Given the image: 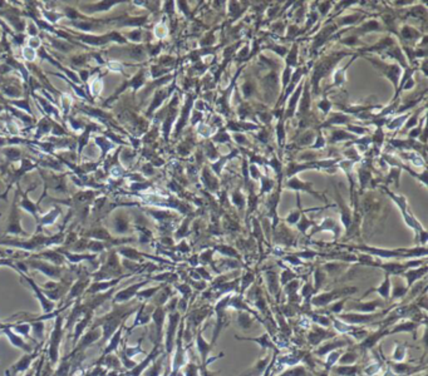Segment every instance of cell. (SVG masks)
I'll return each instance as SVG.
<instances>
[{
	"label": "cell",
	"instance_id": "obj_28",
	"mask_svg": "<svg viewBox=\"0 0 428 376\" xmlns=\"http://www.w3.org/2000/svg\"><path fill=\"white\" fill-rule=\"evenodd\" d=\"M266 280H267V286H269V291L273 296H276L278 294V276L274 271H270L266 273Z\"/></svg>",
	"mask_w": 428,
	"mask_h": 376
},
{
	"label": "cell",
	"instance_id": "obj_30",
	"mask_svg": "<svg viewBox=\"0 0 428 376\" xmlns=\"http://www.w3.org/2000/svg\"><path fill=\"white\" fill-rule=\"evenodd\" d=\"M163 356L159 358V361H155L153 366H151L148 370H147L146 376H160L162 370V361H163Z\"/></svg>",
	"mask_w": 428,
	"mask_h": 376
},
{
	"label": "cell",
	"instance_id": "obj_2",
	"mask_svg": "<svg viewBox=\"0 0 428 376\" xmlns=\"http://www.w3.org/2000/svg\"><path fill=\"white\" fill-rule=\"evenodd\" d=\"M231 299V295H226L224 296L221 300L217 301V303L215 305L214 310L216 312V325L214 327V332H212V340L210 344L214 346L216 344L217 338L220 336L221 331H223L224 327H226L229 325L230 322V319L227 316V312H226V309H227V305H229V301Z\"/></svg>",
	"mask_w": 428,
	"mask_h": 376
},
{
	"label": "cell",
	"instance_id": "obj_1",
	"mask_svg": "<svg viewBox=\"0 0 428 376\" xmlns=\"http://www.w3.org/2000/svg\"><path fill=\"white\" fill-rule=\"evenodd\" d=\"M389 310L386 309L383 311L373 312V314H358V312H343V314L337 315L339 320L349 323V325H354V326H364V325H373L377 321H381L386 315L389 314Z\"/></svg>",
	"mask_w": 428,
	"mask_h": 376
},
{
	"label": "cell",
	"instance_id": "obj_15",
	"mask_svg": "<svg viewBox=\"0 0 428 376\" xmlns=\"http://www.w3.org/2000/svg\"><path fill=\"white\" fill-rule=\"evenodd\" d=\"M274 353V351H273ZM273 356V355H271ZM271 356L270 355H265L264 357H261V358H259L258 361L255 362V364L252 365L251 367H250L249 370H246L245 371V373L243 374V375H240V376H261L263 375V374L265 373V370H266V367H267V365H269V362H270V360H271Z\"/></svg>",
	"mask_w": 428,
	"mask_h": 376
},
{
	"label": "cell",
	"instance_id": "obj_7",
	"mask_svg": "<svg viewBox=\"0 0 428 376\" xmlns=\"http://www.w3.org/2000/svg\"><path fill=\"white\" fill-rule=\"evenodd\" d=\"M180 320H181V314L177 310L170 312V315H168V327L167 332H166V351H167V354H171L175 341H176L175 338H176L177 326H179Z\"/></svg>",
	"mask_w": 428,
	"mask_h": 376
},
{
	"label": "cell",
	"instance_id": "obj_25",
	"mask_svg": "<svg viewBox=\"0 0 428 376\" xmlns=\"http://www.w3.org/2000/svg\"><path fill=\"white\" fill-rule=\"evenodd\" d=\"M357 361H358V353L355 351L354 349H350V350H348L346 353H344L340 355V357H339V360H338L337 364L346 366V365H355L357 364Z\"/></svg>",
	"mask_w": 428,
	"mask_h": 376
},
{
	"label": "cell",
	"instance_id": "obj_11",
	"mask_svg": "<svg viewBox=\"0 0 428 376\" xmlns=\"http://www.w3.org/2000/svg\"><path fill=\"white\" fill-rule=\"evenodd\" d=\"M388 369L396 376H410L419 373L421 370H426L425 366H413V365L406 364V362H393L388 361Z\"/></svg>",
	"mask_w": 428,
	"mask_h": 376
},
{
	"label": "cell",
	"instance_id": "obj_27",
	"mask_svg": "<svg viewBox=\"0 0 428 376\" xmlns=\"http://www.w3.org/2000/svg\"><path fill=\"white\" fill-rule=\"evenodd\" d=\"M342 354H343V351L339 349V350H334V351H331V353H329L328 355H326L328 357H326V364H324V367H326V373H329L331 367L337 364Z\"/></svg>",
	"mask_w": 428,
	"mask_h": 376
},
{
	"label": "cell",
	"instance_id": "obj_17",
	"mask_svg": "<svg viewBox=\"0 0 428 376\" xmlns=\"http://www.w3.org/2000/svg\"><path fill=\"white\" fill-rule=\"evenodd\" d=\"M370 292H377L379 296L382 297V300H384L386 302L388 301V299L390 297V275L388 272L384 273V281L382 282L381 285L377 288H372V290H368L366 294L363 295V297H366L367 295L370 294Z\"/></svg>",
	"mask_w": 428,
	"mask_h": 376
},
{
	"label": "cell",
	"instance_id": "obj_34",
	"mask_svg": "<svg viewBox=\"0 0 428 376\" xmlns=\"http://www.w3.org/2000/svg\"><path fill=\"white\" fill-rule=\"evenodd\" d=\"M208 365H200V376H217L219 371H211L207 369Z\"/></svg>",
	"mask_w": 428,
	"mask_h": 376
},
{
	"label": "cell",
	"instance_id": "obj_8",
	"mask_svg": "<svg viewBox=\"0 0 428 376\" xmlns=\"http://www.w3.org/2000/svg\"><path fill=\"white\" fill-rule=\"evenodd\" d=\"M62 318H57L56 326L53 332L50 334V345H49V357L52 360V364H56L58 361L59 355V344L62 340Z\"/></svg>",
	"mask_w": 428,
	"mask_h": 376
},
{
	"label": "cell",
	"instance_id": "obj_37",
	"mask_svg": "<svg viewBox=\"0 0 428 376\" xmlns=\"http://www.w3.org/2000/svg\"><path fill=\"white\" fill-rule=\"evenodd\" d=\"M422 376H427V375H422Z\"/></svg>",
	"mask_w": 428,
	"mask_h": 376
},
{
	"label": "cell",
	"instance_id": "obj_21",
	"mask_svg": "<svg viewBox=\"0 0 428 376\" xmlns=\"http://www.w3.org/2000/svg\"><path fill=\"white\" fill-rule=\"evenodd\" d=\"M166 316V310L162 307H157L152 315V320L156 323V331H157V344L161 342L162 338V326H163V320Z\"/></svg>",
	"mask_w": 428,
	"mask_h": 376
},
{
	"label": "cell",
	"instance_id": "obj_33",
	"mask_svg": "<svg viewBox=\"0 0 428 376\" xmlns=\"http://www.w3.org/2000/svg\"><path fill=\"white\" fill-rule=\"evenodd\" d=\"M314 294H315V291H314L313 285H311V283H305L304 287H303L302 296L304 297V299H309V301H310L311 296H313Z\"/></svg>",
	"mask_w": 428,
	"mask_h": 376
},
{
	"label": "cell",
	"instance_id": "obj_5",
	"mask_svg": "<svg viewBox=\"0 0 428 376\" xmlns=\"http://www.w3.org/2000/svg\"><path fill=\"white\" fill-rule=\"evenodd\" d=\"M337 334L328 329H324V327L319 326V325H315V326L310 327V331L308 332L306 335V340H308V344L313 347L319 346L320 344H323L324 341L330 340V338H335Z\"/></svg>",
	"mask_w": 428,
	"mask_h": 376
},
{
	"label": "cell",
	"instance_id": "obj_19",
	"mask_svg": "<svg viewBox=\"0 0 428 376\" xmlns=\"http://www.w3.org/2000/svg\"><path fill=\"white\" fill-rule=\"evenodd\" d=\"M256 320L251 316V314L245 311H238V320H236V325L240 327L243 331H247V330L254 329L255 326Z\"/></svg>",
	"mask_w": 428,
	"mask_h": 376
},
{
	"label": "cell",
	"instance_id": "obj_16",
	"mask_svg": "<svg viewBox=\"0 0 428 376\" xmlns=\"http://www.w3.org/2000/svg\"><path fill=\"white\" fill-rule=\"evenodd\" d=\"M14 326L15 325H13V326L4 327V329L1 330V334H4V335L8 336L9 341L12 342L13 345H14V346L19 347V349H23L24 351H27V353H33V347L30 346V345H28L27 342H25V341H24L23 338H20V336L15 335L14 332L12 331V329H10V327H14Z\"/></svg>",
	"mask_w": 428,
	"mask_h": 376
},
{
	"label": "cell",
	"instance_id": "obj_13",
	"mask_svg": "<svg viewBox=\"0 0 428 376\" xmlns=\"http://www.w3.org/2000/svg\"><path fill=\"white\" fill-rule=\"evenodd\" d=\"M419 325H422V323H418V322H414V321L409 320V321H401L399 323H394L392 326L389 327V334L388 335H394V334H398V332H412L413 334V338H417L416 332L418 330ZM425 326V325H423Z\"/></svg>",
	"mask_w": 428,
	"mask_h": 376
},
{
	"label": "cell",
	"instance_id": "obj_10",
	"mask_svg": "<svg viewBox=\"0 0 428 376\" xmlns=\"http://www.w3.org/2000/svg\"><path fill=\"white\" fill-rule=\"evenodd\" d=\"M196 349L199 351V355L201 357V364L200 365H208L214 362L216 358L219 357H214L211 360H208V355L211 353V350L214 349L210 342L205 341V338H203V330H199V332H196Z\"/></svg>",
	"mask_w": 428,
	"mask_h": 376
},
{
	"label": "cell",
	"instance_id": "obj_26",
	"mask_svg": "<svg viewBox=\"0 0 428 376\" xmlns=\"http://www.w3.org/2000/svg\"><path fill=\"white\" fill-rule=\"evenodd\" d=\"M349 297H344L342 300L334 301L331 302L330 305H328V309L326 310V314L329 312V315H340L343 314V311L346 310V303L348 302Z\"/></svg>",
	"mask_w": 428,
	"mask_h": 376
},
{
	"label": "cell",
	"instance_id": "obj_6",
	"mask_svg": "<svg viewBox=\"0 0 428 376\" xmlns=\"http://www.w3.org/2000/svg\"><path fill=\"white\" fill-rule=\"evenodd\" d=\"M348 345H352V342L348 338H337V336H335V338H333V340H326L323 344H320L317 349L314 350V355L319 356V357H324V356H326L331 351L339 350L342 347L348 346Z\"/></svg>",
	"mask_w": 428,
	"mask_h": 376
},
{
	"label": "cell",
	"instance_id": "obj_9",
	"mask_svg": "<svg viewBox=\"0 0 428 376\" xmlns=\"http://www.w3.org/2000/svg\"><path fill=\"white\" fill-rule=\"evenodd\" d=\"M354 302H357V301L354 300ZM384 306H386L384 300H374L370 302L359 301L357 303H350L346 306V310H348V312H358V314H373V312H377V310L383 309Z\"/></svg>",
	"mask_w": 428,
	"mask_h": 376
},
{
	"label": "cell",
	"instance_id": "obj_14",
	"mask_svg": "<svg viewBox=\"0 0 428 376\" xmlns=\"http://www.w3.org/2000/svg\"><path fill=\"white\" fill-rule=\"evenodd\" d=\"M235 338H236V340H244V341L249 340V341H252V342H256V344L260 345V347L263 350L271 349L273 351H279L278 346H276L275 342L271 340V338H270V335L267 334V332H265L264 335H261L260 338H241V336L235 335Z\"/></svg>",
	"mask_w": 428,
	"mask_h": 376
},
{
	"label": "cell",
	"instance_id": "obj_36",
	"mask_svg": "<svg viewBox=\"0 0 428 376\" xmlns=\"http://www.w3.org/2000/svg\"><path fill=\"white\" fill-rule=\"evenodd\" d=\"M383 376H396V375H394V374H393L392 371L389 370V369H387V370H386V373H384Z\"/></svg>",
	"mask_w": 428,
	"mask_h": 376
},
{
	"label": "cell",
	"instance_id": "obj_4",
	"mask_svg": "<svg viewBox=\"0 0 428 376\" xmlns=\"http://www.w3.org/2000/svg\"><path fill=\"white\" fill-rule=\"evenodd\" d=\"M183 319L181 321V325H180V330H179V336L176 338V353H175V357L172 360V369H171V374L170 376H176L179 374L180 369L181 366L186 362V350L183 349Z\"/></svg>",
	"mask_w": 428,
	"mask_h": 376
},
{
	"label": "cell",
	"instance_id": "obj_12",
	"mask_svg": "<svg viewBox=\"0 0 428 376\" xmlns=\"http://www.w3.org/2000/svg\"><path fill=\"white\" fill-rule=\"evenodd\" d=\"M346 56V53L335 54V56H329V58L326 59V60H324V62L320 63L319 67L317 68V72H315V74H314V78H313L314 88L317 89L318 82H319L320 78H323V76L326 75V72H329L331 69V65H334L335 63H337L338 60H339V59L342 58V56Z\"/></svg>",
	"mask_w": 428,
	"mask_h": 376
},
{
	"label": "cell",
	"instance_id": "obj_24",
	"mask_svg": "<svg viewBox=\"0 0 428 376\" xmlns=\"http://www.w3.org/2000/svg\"><path fill=\"white\" fill-rule=\"evenodd\" d=\"M279 376H313L310 371L306 370L305 365L298 364L295 366H290V369L283 371Z\"/></svg>",
	"mask_w": 428,
	"mask_h": 376
},
{
	"label": "cell",
	"instance_id": "obj_22",
	"mask_svg": "<svg viewBox=\"0 0 428 376\" xmlns=\"http://www.w3.org/2000/svg\"><path fill=\"white\" fill-rule=\"evenodd\" d=\"M37 355H38V351H33L30 355H27V356H24V357H21L20 361H18L17 364L14 365V366L10 367V371H12V373L15 375L17 373H20V371L27 370L28 367H29L30 362L33 361V358L36 357Z\"/></svg>",
	"mask_w": 428,
	"mask_h": 376
},
{
	"label": "cell",
	"instance_id": "obj_32",
	"mask_svg": "<svg viewBox=\"0 0 428 376\" xmlns=\"http://www.w3.org/2000/svg\"><path fill=\"white\" fill-rule=\"evenodd\" d=\"M185 376H199L200 374V365H196L195 362H188L183 369Z\"/></svg>",
	"mask_w": 428,
	"mask_h": 376
},
{
	"label": "cell",
	"instance_id": "obj_20",
	"mask_svg": "<svg viewBox=\"0 0 428 376\" xmlns=\"http://www.w3.org/2000/svg\"><path fill=\"white\" fill-rule=\"evenodd\" d=\"M427 271H428L427 267H422V268H414V270H408L407 272L402 273V275L406 277V280H407L408 290L412 288V286L414 285V282L418 281L419 279H422L426 273H427Z\"/></svg>",
	"mask_w": 428,
	"mask_h": 376
},
{
	"label": "cell",
	"instance_id": "obj_29",
	"mask_svg": "<svg viewBox=\"0 0 428 376\" xmlns=\"http://www.w3.org/2000/svg\"><path fill=\"white\" fill-rule=\"evenodd\" d=\"M381 370H382V362L374 361L368 364L366 367H363V374L367 376H375L381 373Z\"/></svg>",
	"mask_w": 428,
	"mask_h": 376
},
{
	"label": "cell",
	"instance_id": "obj_18",
	"mask_svg": "<svg viewBox=\"0 0 428 376\" xmlns=\"http://www.w3.org/2000/svg\"><path fill=\"white\" fill-rule=\"evenodd\" d=\"M330 371L338 376H359L362 374L361 367L357 365H346V366L339 365V366L331 367Z\"/></svg>",
	"mask_w": 428,
	"mask_h": 376
},
{
	"label": "cell",
	"instance_id": "obj_3",
	"mask_svg": "<svg viewBox=\"0 0 428 376\" xmlns=\"http://www.w3.org/2000/svg\"><path fill=\"white\" fill-rule=\"evenodd\" d=\"M355 292H357L355 287L335 288L330 292H323V294L315 295L314 297H311L310 305H313L314 307H326V306L330 305L331 302L340 300L342 297H348L349 295H353Z\"/></svg>",
	"mask_w": 428,
	"mask_h": 376
},
{
	"label": "cell",
	"instance_id": "obj_23",
	"mask_svg": "<svg viewBox=\"0 0 428 376\" xmlns=\"http://www.w3.org/2000/svg\"><path fill=\"white\" fill-rule=\"evenodd\" d=\"M407 353H408L407 345L396 342V347L393 350V354L392 356H390V358H392L393 362H405V360L407 358Z\"/></svg>",
	"mask_w": 428,
	"mask_h": 376
},
{
	"label": "cell",
	"instance_id": "obj_35",
	"mask_svg": "<svg viewBox=\"0 0 428 376\" xmlns=\"http://www.w3.org/2000/svg\"><path fill=\"white\" fill-rule=\"evenodd\" d=\"M254 281V276H252V273H247L246 276L243 277V283H241V292H244L245 290L247 288V286Z\"/></svg>",
	"mask_w": 428,
	"mask_h": 376
},
{
	"label": "cell",
	"instance_id": "obj_31",
	"mask_svg": "<svg viewBox=\"0 0 428 376\" xmlns=\"http://www.w3.org/2000/svg\"><path fill=\"white\" fill-rule=\"evenodd\" d=\"M408 292V287L407 286H403V285H396L393 287V292L390 295L393 300H397V299H402V297H405Z\"/></svg>",
	"mask_w": 428,
	"mask_h": 376
}]
</instances>
